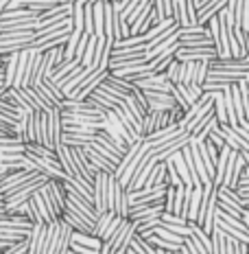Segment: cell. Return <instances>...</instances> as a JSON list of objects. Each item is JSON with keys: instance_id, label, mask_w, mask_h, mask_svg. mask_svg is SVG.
<instances>
[{"instance_id": "1", "label": "cell", "mask_w": 249, "mask_h": 254, "mask_svg": "<svg viewBox=\"0 0 249 254\" xmlns=\"http://www.w3.org/2000/svg\"><path fill=\"white\" fill-rule=\"evenodd\" d=\"M63 182H66V180H52L50 178L49 182L40 189L42 197L46 199V204H49V208H50V213L55 219H61L63 210H66V204H68V195H66Z\"/></svg>"}, {"instance_id": "2", "label": "cell", "mask_w": 249, "mask_h": 254, "mask_svg": "<svg viewBox=\"0 0 249 254\" xmlns=\"http://www.w3.org/2000/svg\"><path fill=\"white\" fill-rule=\"evenodd\" d=\"M216 187L214 184H203V197L199 204V217H197V226H201V230L212 235L214 230V221H216Z\"/></svg>"}, {"instance_id": "3", "label": "cell", "mask_w": 249, "mask_h": 254, "mask_svg": "<svg viewBox=\"0 0 249 254\" xmlns=\"http://www.w3.org/2000/svg\"><path fill=\"white\" fill-rule=\"evenodd\" d=\"M49 180H50V178H46V176H38L35 180H31L29 184H24V187H20V189L11 190L9 195H4V213H9V210L18 208L20 204L29 202L31 195H33L35 190H40L46 182H49Z\"/></svg>"}, {"instance_id": "4", "label": "cell", "mask_w": 249, "mask_h": 254, "mask_svg": "<svg viewBox=\"0 0 249 254\" xmlns=\"http://www.w3.org/2000/svg\"><path fill=\"white\" fill-rule=\"evenodd\" d=\"M147 62V46L140 49H125V51H114L109 55V70H118L125 66H134V64Z\"/></svg>"}, {"instance_id": "5", "label": "cell", "mask_w": 249, "mask_h": 254, "mask_svg": "<svg viewBox=\"0 0 249 254\" xmlns=\"http://www.w3.org/2000/svg\"><path fill=\"white\" fill-rule=\"evenodd\" d=\"M186 145H190V134L188 131H182L179 136H175L173 140H168L166 145H162V147H149L151 153H153V162H164V160H168V158L173 156L175 151H182Z\"/></svg>"}, {"instance_id": "6", "label": "cell", "mask_w": 249, "mask_h": 254, "mask_svg": "<svg viewBox=\"0 0 249 254\" xmlns=\"http://www.w3.org/2000/svg\"><path fill=\"white\" fill-rule=\"evenodd\" d=\"M142 92H145L149 110H155V112H171L175 105H177L173 92H151V90H142Z\"/></svg>"}, {"instance_id": "7", "label": "cell", "mask_w": 249, "mask_h": 254, "mask_svg": "<svg viewBox=\"0 0 249 254\" xmlns=\"http://www.w3.org/2000/svg\"><path fill=\"white\" fill-rule=\"evenodd\" d=\"M219 57L214 46L208 49H177L175 53V60L177 62H212Z\"/></svg>"}, {"instance_id": "8", "label": "cell", "mask_w": 249, "mask_h": 254, "mask_svg": "<svg viewBox=\"0 0 249 254\" xmlns=\"http://www.w3.org/2000/svg\"><path fill=\"white\" fill-rule=\"evenodd\" d=\"M177 44H179V49H208V46H214V42H212L210 31H208V26H205L203 31H199V33L179 35Z\"/></svg>"}, {"instance_id": "9", "label": "cell", "mask_w": 249, "mask_h": 254, "mask_svg": "<svg viewBox=\"0 0 249 254\" xmlns=\"http://www.w3.org/2000/svg\"><path fill=\"white\" fill-rule=\"evenodd\" d=\"M216 131H219L221 138H223V140L227 142V147H230V149H234V151H238V153L249 151L247 140L243 138V136L238 134V131H236L232 125H219V127H216Z\"/></svg>"}, {"instance_id": "10", "label": "cell", "mask_w": 249, "mask_h": 254, "mask_svg": "<svg viewBox=\"0 0 249 254\" xmlns=\"http://www.w3.org/2000/svg\"><path fill=\"white\" fill-rule=\"evenodd\" d=\"M134 86L140 90H151V92H173V83L168 81L166 72H160V75L155 72V75L142 79V81L134 83Z\"/></svg>"}, {"instance_id": "11", "label": "cell", "mask_w": 249, "mask_h": 254, "mask_svg": "<svg viewBox=\"0 0 249 254\" xmlns=\"http://www.w3.org/2000/svg\"><path fill=\"white\" fill-rule=\"evenodd\" d=\"M107 178L109 173L100 171L97 180H94V208L97 213H107V206H105V197H107Z\"/></svg>"}, {"instance_id": "12", "label": "cell", "mask_w": 249, "mask_h": 254, "mask_svg": "<svg viewBox=\"0 0 249 254\" xmlns=\"http://www.w3.org/2000/svg\"><path fill=\"white\" fill-rule=\"evenodd\" d=\"M182 131H184V129H182V127H179V125H171V127H166V129L155 131V134L147 136V138H142V140H145L149 147H153V149H155V147L166 145L168 140H173L175 136H179V134H182Z\"/></svg>"}, {"instance_id": "13", "label": "cell", "mask_w": 249, "mask_h": 254, "mask_svg": "<svg viewBox=\"0 0 249 254\" xmlns=\"http://www.w3.org/2000/svg\"><path fill=\"white\" fill-rule=\"evenodd\" d=\"M61 136H63V125H61L59 110L49 112V140H50V149L52 151L61 145Z\"/></svg>"}, {"instance_id": "14", "label": "cell", "mask_w": 249, "mask_h": 254, "mask_svg": "<svg viewBox=\"0 0 249 254\" xmlns=\"http://www.w3.org/2000/svg\"><path fill=\"white\" fill-rule=\"evenodd\" d=\"M162 213H164V202H160V204H147V206H136V208H129L127 219H129V221H142V219H149V217H157Z\"/></svg>"}, {"instance_id": "15", "label": "cell", "mask_w": 249, "mask_h": 254, "mask_svg": "<svg viewBox=\"0 0 249 254\" xmlns=\"http://www.w3.org/2000/svg\"><path fill=\"white\" fill-rule=\"evenodd\" d=\"M44 237H46V224L44 221L33 224V228H31V232H29V254H42Z\"/></svg>"}, {"instance_id": "16", "label": "cell", "mask_w": 249, "mask_h": 254, "mask_svg": "<svg viewBox=\"0 0 249 254\" xmlns=\"http://www.w3.org/2000/svg\"><path fill=\"white\" fill-rule=\"evenodd\" d=\"M153 187H168L166 184V162H155L147 178L145 187L142 189H153Z\"/></svg>"}, {"instance_id": "17", "label": "cell", "mask_w": 249, "mask_h": 254, "mask_svg": "<svg viewBox=\"0 0 249 254\" xmlns=\"http://www.w3.org/2000/svg\"><path fill=\"white\" fill-rule=\"evenodd\" d=\"M216 195H219V190H216ZM216 208L223 210V213L230 217H236V219H243V213H245V208H243L241 204L232 202V199L223 197V195H219V199H216Z\"/></svg>"}, {"instance_id": "18", "label": "cell", "mask_w": 249, "mask_h": 254, "mask_svg": "<svg viewBox=\"0 0 249 254\" xmlns=\"http://www.w3.org/2000/svg\"><path fill=\"white\" fill-rule=\"evenodd\" d=\"M79 68H81V64H79L77 60H72V62H63L59 68H55V70H52V75H50L49 79H52V81H55L57 86H59L63 79H66L68 75H72L75 70H79Z\"/></svg>"}, {"instance_id": "19", "label": "cell", "mask_w": 249, "mask_h": 254, "mask_svg": "<svg viewBox=\"0 0 249 254\" xmlns=\"http://www.w3.org/2000/svg\"><path fill=\"white\" fill-rule=\"evenodd\" d=\"M31 199H33L35 208H38V215H40V219L44 221V224H50V221H57L55 217H52L50 208H49V204H46V199L42 197V193H40V190H35V193L31 195Z\"/></svg>"}, {"instance_id": "20", "label": "cell", "mask_w": 249, "mask_h": 254, "mask_svg": "<svg viewBox=\"0 0 249 254\" xmlns=\"http://www.w3.org/2000/svg\"><path fill=\"white\" fill-rule=\"evenodd\" d=\"M83 149H86L88 158H90V160H92V165L97 167L99 171H105V173H114V171H116V167L112 165V162H109V160H105V158L100 156V153H97V151H94V149H92V147H90V145H86V147H83Z\"/></svg>"}, {"instance_id": "21", "label": "cell", "mask_w": 249, "mask_h": 254, "mask_svg": "<svg viewBox=\"0 0 249 254\" xmlns=\"http://www.w3.org/2000/svg\"><path fill=\"white\" fill-rule=\"evenodd\" d=\"M171 160H173L175 169H177V173H179V178H182V182L186 184V187H188V184H190V187H195L193 180H190V169H188V165H186V160H184L182 151H175L173 156H171Z\"/></svg>"}, {"instance_id": "22", "label": "cell", "mask_w": 249, "mask_h": 254, "mask_svg": "<svg viewBox=\"0 0 249 254\" xmlns=\"http://www.w3.org/2000/svg\"><path fill=\"white\" fill-rule=\"evenodd\" d=\"M72 243L77 246H83V248H92V250H100L103 241L94 235H83V232H72Z\"/></svg>"}, {"instance_id": "23", "label": "cell", "mask_w": 249, "mask_h": 254, "mask_svg": "<svg viewBox=\"0 0 249 254\" xmlns=\"http://www.w3.org/2000/svg\"><path fill=\"white\" fill-rule=\"evenodd\" d=\"M81 35H83V31L72 29L70 38H68L66 46H63V60H66V62H72V60H75V53H77V46H79V40H81Z\"/></svg>"}, {"instance_id": "24", "label": "cell", "mask_w": 249, "mask_h": 254, "mask_svg": "<svg viewBox=\"0 0 249 254\" xmlns=\"http://www.w3.org/2000/svg\"><path fill=\"white\" fill-rule=\"evenodd\" d=\"M72 230L66 221H61V239H59V248H57V254H70L72 248Z\"/></svg>"}, {"instance_id": "25", "label": "cell", "mask_w": 249, "mask_h": 254, "mask_svg": "<svg viewBox=\"0 0 249 254\" xmlns=\"http://www.w3.org/2000/svg\"><path fill=\"white\" fill-rule=\"evenodd\" d=\"M201 197H203V187H195V189H193V197H190V208H188V221H195V224H197Z\"/></svg>"}, {"instance_id": "26", "label": "cell", "mask_w": 249, "mask_h": 254, "mask_svg": "<svg viewBox=\"0 0 249 254\" xmlns=\"http://www.w3.org/2000/svg\"><path fill=\"white\" fill-rule=\"evenodd\" d=\"M212 254H225L227 250V235L221 228L212 230Z\"/></svg>"}, {"instance_id": "27", "label": "cell", "mask_w": 249, "mask_h": 254, "mask_svg": "<svg viewBox=\"0 0 249 254\" xmlns=\"http://www.w3.org/2000/svg\"><path fill=\"white\" fill-rule=\"evenodd\" d=\"M18 55H7V64H4V86L7 88H13V81H15V68H18Z\"/></svg>"}, {"instance_id": "28", "label": "cell", "mask_w": 249, "mask_h": 254, "mask_svg": "<svg viewBox=\"0 0 249 254\" xmlns=\"http://www.w3.org/2000/svg\"><path fill=\"white\" fill-rule=\"evenodd\" d=\"M214 116H216V121H219V125H230V121H227L223 92H216V97H214Z\"/></svg>"}, {"instance_id": "29", "label": "cell", "mask_w": 249, "mask_h": 254, "mask_svg": "<svg viewBox=\"0 0 249 254\" xmlns=\"http://www.w3.org/2000/svg\"><path fill=\"white\" fill-rule=\"evenodd\" d=\"M182 79H179V83H184V86H190V83H195V79H197V64L199 62H182Z\"/></svg>"}, {"instance_id": "30", "label": "cell", "mask_w": 249, "mask_h": 254, "mask_svg": "<svg viewBox=\"0 0 249 254\" xmlns=\"http://www.w3.org/2000/svg\"><path fill=\"white\" fill-rule=\"evenodd\" d=\"M97 42H99L97 35H90V42H88V46H86V53H83L81 66L92 68V64H94V53H97Z\"/></svg>"}, {"instance_id": "31", "label": "cell", "mask_w": 249, "mask_h": 254, "mask_svg": "<svg viewBox=\"0 0 249 254\" xmlns=\"http://www.w3.org/2000/svg\"><path fill=\"white\" fill-rule=\"evenodd\" d=\"M114 217H116V215L112 213V210H107V213H100V215H99V219H97V226H94V230H92V235L100 239V235H103L105 228H107V226L112 224Z\"/></svg>"}, {"instance_id": "32", "label": "cell", "mask_w": 249, "mask_h": 254, "mask_svg": "<svg viewBox=\"0 0 249 254\" xmlns=\"http://www.w3.org/2000/svg\"><path fill=\"white\" fill-rule=\"evenodd\" d=\"M166 162V184L168 187H184V182H182V178H179V173H177V169H175V165H173V160L168 158V160H164Z\"/></svg>"}, {"instance_id": "33", "label": "cell", "mask_w": 249, "mask_h": 254, "mask_svg": "<svg viewBox=\"0 0 249 254\" xmlns=\"http://www.w3.org/2000/svg\"><path fill=\"white\" fill-rule=\"evenodd\" d=\"M83 31L94 35V4H83Z\"/></svg>"}, {"instance_id": "34", "label": "cell", "mask_w": 249, "mask_h": 254, "mask_svg": "<svg viewBox=\"0 0 249 254\" xmlns=\"http://www.w3.org/2000/svg\"><path fill=\"white\" fill-rule=\"evenodd\" d=\"M175 195H177V189H175V187H166V195H164V213H168V215H177V206H175Z\"/></svg>"}, {"instance_id": "35", "label": "cell", "mask_w": 249, "mask_h": 254, "mask_svg": "<svg viewBox=\"0 0 249 254\" xmlns=\"http://www.w3.org/2000/svg\"><path fill=\"white\" fill-rule=\"evenodd\" d=\"M182 66H184L182 62L173 60L171 66L166 68V77H168V81H171L173 86H175V83H179V79H182Z\"/></svg>"}, {"instance_id": "36", "label": "cell", "mask_w": 249, "mask_h": 254, "mask_svg": "<svg viewBox=\"0 0 249 254\" xmlns=\"http://www.w3.org/2000/svg\"><path fill=\"white\" fill-rule=\"evenodd\" d=\"M234 35H236L238 46H241V55L247 57V53H249V38H247V33L241 29V26H234Z\"/></svg>"}, {"instance_id": "37", "label": "cell", "mask_w": 249, "mask_h": 254, "mask_svg": "<svg viewBox=\"0 0 249 254\" xmlns=\"http://www.w3.org/2000/svg\"><path fill=\"white\" fill-rule=\"evenodd\" d=\"M123 221H125L123 217H114V219H112V224H109L107 228H105L103 235H100V241H107V239H112V237L116 235V232H118L120 226H123Z\"/></svg>"}, {"instance_id": "38", "label": "cell", "mask_w": 249, "mask_h": 254, "mask_svg": "<svg viewBox=\"0 0 249 254\" xmlns=\"http://www.w3.org/2000/svg\"><path fill=\"white\" fill-rule=\"evenodd\" d=\"M72 26L77 31H83V4L72 2Z\"/></svg>"}, {"instance_id": "39", "label": "cell", "mask_w": 249, "mask_h": 254, "mask_svg": "<svg viewBox=\"0 0 249 254\" xmlns=\"http://www.w3.org/2000/svg\"><path fill=\"white\" fill-rule=\"evenodd\" d=\"M208 72H210V62H199L197 64V79H195V83L203 86L205 79H208Z\"/></svg>"}, {"instance_id": "40", "label": "cell", "mask_w": 249, "mask_h": 254, "mask_svg": "<svg viewBox=\"0 0 249 254\" xmlns=\"http://www.w3.org/2000/svg\"><path fill=\"white\" fill-rule=\"evenodd\" d=\"M88 42H90V35L83 31V35H81V40H79V46H77V53H75V60L81 64L83 60V53H86V46H88Z\"/></svg>"}, {"instance_id": "41", "label": "cell", "mask_w": 249, "mask_h": 254, "mask_svg": "<svg viewBox=\"0 0 249 254\" xmlns=\"http://www.w3.org/2000/svg\"><path fill=\"white\" fill-rule=\"evenodd\" d=\"M243 224H245V232H247V237H249V210L243 213Z\"/></svg>"}, {"instance_id": "42", "label": "cell", "mask_w": 249, "mask_h": 254, "mask_svg": "<svg viewBox=\"0 0 249 254\" xmlns=\"http://www.w3.org/2000/svg\"><path fill=\"white\" fill-rule=\"evenodd\" d=\"M236 254H249V252H247V243H238Z\"/></svg>"}, {"instance_id": "43", "label": "cell", "mask_w": 249, "mask_h": 254, "mask_svg": "<svg viewBox=\"0 0 249 254\" xmlns=\"http://www.w3.org/2000/svg\"><path fill=\"white\" fill-rule=\"evenodd\" d=\"M241 156H243V158H245V165H247V169H249V151H243V153H241Z\"/></svg>"}, {"instance_id": "44", "label": "cell", "mask_w": 249, "mask_h": 254, "mask_svg": "<svg viewBox=\"0 0 249 254\" xmlns=\"http://www.w3.org/2000/svg\"><path fill=\"white\" fill-rule=\"evenodd\" d=\"M243 206H245V210H249V199L243 197Z\"/></svg>"}, {"instance_id": "45", "label": "cell", "mask_w": 249, "mask_h": 254, "mask_svg": "<svg viewBox=\"0 0 249 254\" xmlns=\"http://www.w3.org/2000/svg\"><path fill=\"white\" fill-rule=\"evenodd\" d=\"M0 88H7L4 86V75H0Z\"/></svg>"}, {"instance_id": "46", "label": "cell", "mask_w": 249, "mask_h": 254, "mask_svg": "<svg viewBox=\"0 0 249 254\" xmlns=\"http://www.w3.org/2000/svg\"><path fill=\"white\" fill-rule=\"evenodd\" d=\"M245 60H247V64H249V53H247V57H245Z\"/></svg>"}, {"instance_id": "47", "label": "cell", "mask_w": 249, "mask_h": 254, "mask_svg": "<svg viewBox=\"0 0 249 254\" xmlns=\"http://www.w3.org/2000/svg\"><path fill=\"white\" fill-rule=\"evenodd\" d=\"M70 254H77V252H70Z\"/></svg>"}, {"instance_id": "48", "label": "cell", "mask_w": 249, "mask_h": 254, "mask_svg": "<svg viewBox=\"0 0 249 254\" xmlns=\"http://www.w3.org/2000/svg\"><path fill=\"white\" fill-rule=\"evenodd\" d=\"M72 2H75V0H72Z\"/></svg>"}]
</instances>
